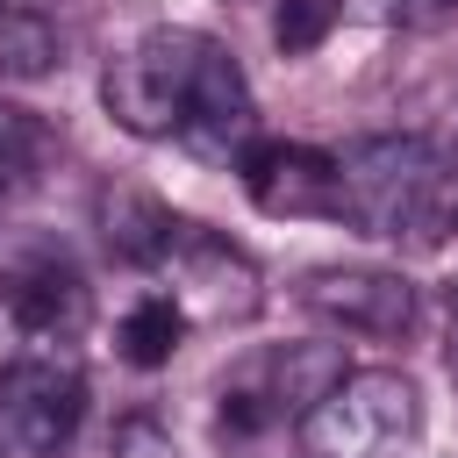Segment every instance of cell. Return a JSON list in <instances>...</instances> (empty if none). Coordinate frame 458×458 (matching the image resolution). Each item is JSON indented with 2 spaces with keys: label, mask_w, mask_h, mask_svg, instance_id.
Returning <instances> with one entry per match:
<instances>
[{
  "label": "cell",
  "mask_w": 458,
  "mask_h": 458,
  "mask_svg": "<svg viewBox=\"0 0 458 458\" xmlns=\"http://www.w3.org/2000/svg\"><path fill=\"white\" fill-rule=\"evenodd\" d=\"M301 308L344 336H408L415 279L386 265H315L301 272Z\"/></svg>",
  "instance_id": "obj_8"
},
{
  "label": "cell",
  "mask_w": 458,
  "mask_h": 458,
  "mask_svg": "<svg viewBox=\"0 0 458 458\" xmlns=\"http://www.w3.org/2000/svg\"><path fill=\"white\" fill-rule=\"evenodd\" d=\"M415 422H422L415 379L394 365H358L293 422V444L301 458H394L415 437Z\"/></svg>",
  "instance_id": "obj_3"
},
{
  "label": "cell",
  "mask_w": 458,
  "mask_h": 458,
  "mask_svg": "<svg viewBox=\"0 0 458 458\" xmlns=\"http://www.w3.org/2000/svg\"><path fill=\"white\" fill-rule=\"evenodd\" d=\"M344 7H351V0H279V7H272V43H279L286 57H308V50L344 21Z\"/></svg>",
  "instance_id": "obj_14"
},
{
  "label": "cell",
  "mask_w": 458,
  "mask_h": 458,
  "mask_svg": "<svg viewBox=\"0 0 458 458\" xmlns=\"http://www.w3.org/2000/svg\"><path fill=\"white\" fill-rule=\"evenodd\" d=\"M93 222H100V243L122 265H172V250L186 236V222L150 186H100L93 193Z\"/></svg>",
  "instance_id": "obj_11"
},
{
  "label": "cell",
  "mask_w": 458,
  "mask_h": 458,
  "mask_svg": "<svg viewBox=\"0 0 458 458\" xmlns=\"http://www.w3.org/2000/svg\"><path fill=\"white\" fill-rule=\"evenodd\" d=\"M107 458H179V444H172V429H165V422L129 415V422L114 429V451H107Z\"/></svg>",
  "instance_id": "obj_16"
},
{
  "label": "cell",
  "mask_w": 458,
  "mask_h": 458,
  "mask_svg": "<svg viewBox=\"0 0 458 458\" xmlns=\"http://www.w3.org/2000/svg\"><path fill=\"white\" fill-rule=\"evenodd\" d=\"M386 14H394V21H408V29H429V21H451V14H458V0H386Z\"/></svg>",
  "instance_id": "obj_17"
},
{
  "label": "cell",
  "mask_w": 458,
  "mask_h": 458,
  "mask_svg": "<svg viewBox=\"0 0 458 458\" xmlns=\"http://www.w3.org/2000/svg\"><path fill=\"white\" fill-rule=\"evenodd\" d=\"M336 379H344V358H336L329 344L258 351V358H243V372H229L215 429H222V444H250V437H265V429H279V422H301Z\"/></svg>",
  "instance_id": "obj_4"
},
{
  "label": "cell",
  "mask_w": 458,
  "mask_h": 458,
  "mask_svg": "<svg viewBox=\"0 0 458 458\" xmlns=\"http://www.w3.org/2000/svg\"><path fill=\"white\" fill-rule=\"evenodd\" d=\"M0 308L29 336H72L86 322V272L64 250V236L36 229V222L0 229Z\"/></svg>",
  "instance_id": "obj_5"
},
{
  "label": "cell",
  "mask_w": 458,
  "mask_h": 458,
  "mask_svg": "<svg viewBox=\"0 0 458 458\" xmlns=\"http://www.w3.org/2000/svg\"><path fill=\"white\" fill-rule=\"evenodd\" d=\"M236 172H243V193H250L258 215H286V222H336L344 215V165H336V150L258 136L236 157Z\"/></svg>",
  "instance_id": "obj_7"
},
{
  "label": "cell",
  "mask_w": 458,
  "mask_h": 458,
  "mask_svg": "<svg viewBox=\"0 0 458 458\" xmlns=\"http://www.w3.org/2000/svg\"><path fill=\"white\" fill-rule=\"evenodd\" d=\"M208 57H215V36L179 29V21H157V29H143L129 50L107 57L100 100H107V114H114L129 136H150V143H157V136H179V129H186V107H193V93H200Z\"/></svg>",
  "instance_id": "obj_2"
},
{
  "label": "cell",
  "mask_w": 458,
  "mask_h": 458,
  "mask_svg": "<svg viewBox=\"0 0 458 458\" xmlns=\"http://www.w3.org/2000/svg\"><path fill=\"white\" fill-rule=\"evenodd\" d=\"M36 157H43V122H36L29 107L0 100V193H7L14 179H29Z\"/></svg>",
  "instance_id": "obj_15"
},
{
  "label": "cell",
  "mask_w": 458,
  "mask_h": 458,
  "mask_svg": "<svg viewBox=\"0 0 458 458\" xmlns=\"http://www.w3.org/2000/svg\"><path fill=\"white\" fill-rule=\"evenodd\" d=\"M172 279H179L172 301L186 308V322H243V315H258V265L236 243L193 229V222H186V236L172 250Z\"/></svg>",
  "instance_id": "obj_9"
},
{
  "label": "cell",
  "mask_w": 458,
  "mask_h": 458,
  "mask_svg": "<svg viewBox=\"0 0 458 458\" xmlns=\"http://www.w3.org/2000/svg\"><path fill=\"white\" fill-rule=\"evenodd\" d=\"M86 422V379L57 351L0 365V458H57Z\"/></svg>",
  "instance_id": "obj_6"
},
{
  "label": "cell",
  "mask_w": 458,
  "mask_h": 458,
  "mask_svg": "<svg viewBox=\"0 0 458 458\" xmlns=\"http://www.w3.org/2000/svg\"><path fill=\"white\" fill-rule=\"evenodd\" d=\"M451 222H458V193H451Z\"/></svg>",
  "instance_id": "obj_20"
},
{
  "label": "cell",
  "mask_w": 458,
  "mask_h": 458,
  "mask_svg": "<svg viewBox=\"0 0 458 458\" xmlns=\"http://www.w3.org/2000/svg\"><path fill=\"white\" fill-rule=\"evenodd\" d=\"M344 165V215L358 236L379 243H437L451 222V193L458 179L444 172V157L422 136H365L351 150H336Z\"/></svg>",
  "instance_id": "obj_1"
},
{
  "label": "cell",
  "mask_w": 458,
  "mask_h": 458,
  "mask_svg": "<svg viewBox=\"0 0 458 458\" xmlns=\"http://www.w3.org/2000/svg\"><path fill=\"white\" fill-rule=\"evenodd\" d=\"M444 358H451V386H458V322H451V351Z\"/></svg>",
  "instance_id": "obj_18"
},
{
  "label": "cell",
  "mask_w": 458,
  "mask_h": 458,
  "mask_svg": "<svg viewBox=\"0 0 458 458\" xmlns=\"http://www.w3.org/2000/svg\"><path fill=\"white\" fill-rule=\"evenodd\" d=\"M14 7H43L50 14V7H72V0H14Z\"/></svg>",
  "instance_id": "obj_19"
},
{
  "label": "cell",
  "mask_w": 458,
  "mask_h": 458,
  "mask_svg": "<svg viewBox=\"0 0 458 458\" xmlns=\"http://www.w3.org/2000/svg\"><path fill=\"white\" fill-rule=\"evenodd\" d=\"M64 57H57V21L43 7H14L0 0V79L29 86V79H50Z\"/></svg>",
  "instance_id": "obj_12"
},
{
  "label": "cell",
  "mask_w": 458,
  "mask_h": 458,
  "mask_svg": "<svg viewBox=\"0 0 458 458\" xmlns=\"http://www.w3.org/2000/svg\"><path fill=\"white\" fill-rule=\"evenodd\" d=\"M179 143L200 150V157H229V165L258 143V100H250V79H243V64H236L222 43H215V57H208V72H200V93H193V107H186Z\"/></svg>",
  "instance_id": "obj_10"
},
{
  "label": "cell",
  "mask_w": 458,
  "mask_h": 458,
  "mask_svg": "<svg viewBox=\"0 0 458 458\" xmlns=\"http://www.w3.org/2000/svg\"><path fill=\"white\" fill-rule=\"evenodd\" d=\"M193 322H186V308L172 301V293H143L129 315H122V329H114V351L129 358V365H143V372H157V365H172V351H179V336H186Z\"/></svg>",
  "instance_id": "obj_13"
}]
</instances>
